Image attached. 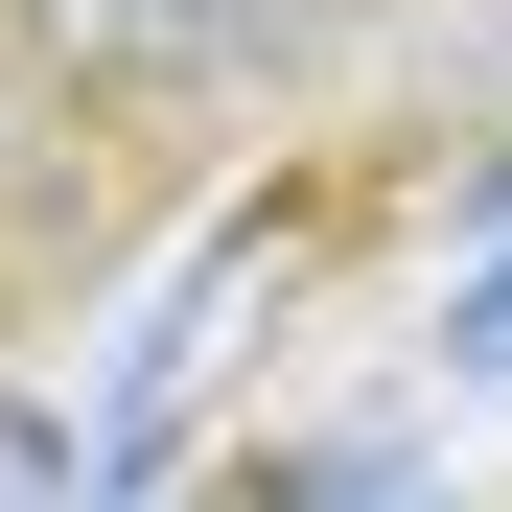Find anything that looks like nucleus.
<instances>
[{"label":"nucleus","mask_w":512,"mask_h":512,"mask_svg":"<svg viewBox=\"0 0 512 512\" xmlns=\"http://www.w3.org/2000/svg\"><path fill=\"white\" fill-rule=\"evenodd\" d=\"M443 350H466V373H512V256L466 280V326H443Z\"/></svg>","instance_id":"obj_2"},{"label":"nucleus","mask_w":512,"mask_h":512,"mask_svg":"<svg viewBox=\"0 0 512 512\" xmlns=\"http://www.w3.org/2000/svg\"><path fill=\"white\" fill-rule=\"evenodd\" d=\"M0 466H24V443H0Z\"/></svg>","instance_id":"obj_3"},{"label":"nucleus","mask_w":512,"mask_h":512,"mask_svg":"<svg viewBox=\"0 0 512 512\" xmlns=\"http://www.w3.org/2000/svg\"><path fill=\"white\" fill-rule=\"evenodd\" d=\"M24 24H47L70 70H117V94H163V70H233V47H256V0H24Z\"/></svg>","instance_id":"obj_1"}]
</instances>
